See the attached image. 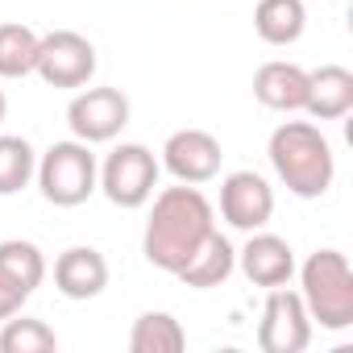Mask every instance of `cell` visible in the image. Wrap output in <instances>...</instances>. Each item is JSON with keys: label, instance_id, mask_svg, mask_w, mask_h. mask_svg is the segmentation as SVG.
Wrapping results in <instances>:
<instances>
[{"label": "cell", "instance_id": "1", "mask_svg": "<svg viewBox=\"0 0 353 353\" xmlns=\"http://www.w3.org/2000/svg\"><path fill=\"white\" fill-rule=\"evenodd\" d=\"M150 200H154V208H150V221H145L141 254H145L150 266H158L166 274H179L188 266V258L200 250V241L216 229V208L192 183L162 188Z\"/></svg>", "mask_w": 353, "mask_h": 353}, {"label": "cell", "instance_id": "2", "mask_svg": "<svg viewBox=\"0 0 353 353\" xmlns=\"http://www.w3.org/2000/svg\"><path fill=\"white\" fill-rule=\"evenodd\" d=\"M266 154H270L274 174L299 200H320L332 188V179H336L332 145L320 133V125H312V121H283L270 133V150Z\"/></svg>", "mask_w": 353, "mask_h": 353}, {"label": "cell", "instance_id": "3", "mask_svg": "<svg viewBox=\"0 0 353 353\" xmlns=\"http://www.w3.org/2000/svg\"><path fill=\"white\" fill-rule=\"evenodd\" d=\"M299 295L320 328L328 332L353 328V270L341 250L307 254V262L299 266Z\"/></svg>", "mask_w": 353, "mask_h": 353}, {"label": "cell", "instance_id": "4", "mask_svg": "<svg viewBox=\"0 0 353 353\" xmlns=\"http://www.w3.org/2000/svg\"><path fill=\"white\" fill-rule=\"evenodd\" d=\"M34 179L42 188V196L54 204V208H79L96 188H100V162L92 154L88 141H54L42 158H38V170Z\"/></svg>", "mask_w": 353, "mask_h": 353}, {"label": "cell", "instance_id": "5", "mask_svg": "<svg viewBox=\"0 0 353 353\" xmlns=\"http://www.w3.org/2000/svg\"><path fill=\"white\" fill-rule=\"evenodd\" d=\"M158 174H162V162L154 158L150 145L121 141L100 166V192L117 208H141V204H150V196L158 188Z\"/></svg>", "mask_w": 353, "mask_h": 353}, {"label": "cell", "instance_id": "6", "mask_svg": "<svg viewBox=\"0 0 353 353\" xmlns=\"http://www.w3.org/2000/svg\"><path fill=\"white\" fill-rule=\"evenodd\" d=\"M96 46L75 34V30H54L38 42V63L34 71L50 83V88H88L96 75Z\"/></svg>", "mask_w": 353, "mask_h": 353}, {"label": "cell", "instance_id": "7", "mask_svg": "<svg viewBox=\"0 0 353 353\" xmlns=\"http://www.w3.org/2000/svg\"><path fill=\"white\" fill-rule=\"evenodd\" d=\"M258 345L266 353H303L312 345V316L299 291L270 287L262 320H258Z\"/></svg>", "mask_w": 353, "mask_h": 353}, {"label": "cell", "instance_id": "8", "mask_svg": "<svg viewBox=\"0 0 353 353\" xmlns=\"http://www.w3.org/2000/svg\"><path fill=\"white\" fill-rule=\"evenodd\" d=\"M67 125L88 145L112 141L129 125V96L117 92V88H83L67 104Z\"/></svg>", "mask_w": 353, "mask_h": 353}, {"label": "cell", "instance_id": "9", "mask_svg": "<svg viewBox=\"0 0 353 353\" xmlns=\"http://www.w3.org/2000/svg\"><path fill=\"white\" fill-rule=\"evenodd\" d=\"M221 141L208 129H179L162 145V166L174 174V183H212L221 174Z\"/></svg>", "mask_w": 353, "mask_h": 353}, {"label": "cell", "instance_id": "10", "mask_svg": "<svg viewBox=\"0 0 353 353\" xmlns=\"http://www.w3.org/2000/svg\"><path fill=\"white\" fill-rule=\"evenodd\" d=\"M221 216L237 229V233H254L266 229L274 216V192L258 170H233L221 183Z\"/></svg>", "mask_w": 353, "mask_h": 353}, {"label": "cell", "instance_id": "11", "mask_svg": "<svg viewBox=\"0 0 353 353\" xmlns=\"http://www.w3.org/2000/svg\"><path fill=\"white\" fill-rule=\"evenodd\" d=\"M237 266H241V274H245L254 287H266V291H270V287H287L291 274H295V250H291L283 237L254 229L250 241L237 250Z\"/></svg>", "mask_w": 353, "mask_h": 353}, {"label": "cell", "instance_id": "12", "mask_svg": "<svg viewBox=\"0 0 353 353\" xmlns=\"http://www.w3.org/2000/svg\"><path fill=\"white\" fill-rule=\"evenodd\" d=\"M54 287H59L67 299H75V303L96 299V295L108 287V262H104V254L92 250V245H71V250H63V254L54 258Z\"/></svg>", "mask_w": 353, "mask_h": 353}, {"label": "cell", "instance_id": "13", "mask_svg": "<svg viewBox=\"0 0 353 353\" xmlns=\"http://www.w3.org/2000/svg\"><path fill=\"white\" fill-rule=\"evenodd\" d=\"M254 96L262 108L270 112H303V100H307V71L295 67V63H262L258 75H254Z\"/></svg>", "mask_w": 353, "mask_h": 353}, {"label": "cell", "instance_id": "14", "mask_svg": "<svg viewBox=\"0 0 353 353\" xmlns=\"http://www.w3.org/2000/svg\"><path fill=\"white\" fill-rule=\"evenodd\" d=\"M349 108H353V71L349 67L324 63V67L307 71V100H303L307 117H316V121H341Z\"/></svg>", "mask_w": 353, "mask_h": 353}, {"label": "cell", "instance_id": "15", "mask_svg": "<svg viewBox=\"0 0 353 353\" xmlns=\"http://www.w3.org/2000/svg\"><path fill=\"white\" fill-rule=\"evenodd\" d=\"M233 270H237V250H233V241H229L221 229H212V233L200 241V250L188 258V266L179 270V279H183L188 287L208 291V287H221Z\"/></svg>", "mask_w": 353, "mask_h": 353}, {"label": "cell", "instance_id": "16", "mask_svg": "<svg viewBox=\"0 0 353 353\" xmlns=\"http://www.w3.org/2000/svg\"><path fill=\"white\" fill-rule=\"evenodd\" d=\"M307 9L303 0H258L254 9V30L266 46H291L303 38Z\"/></svg>", "mask_w": 353, "mask_h": 353}, {"label": "cell", "instance_id": "17", "mask_svg": "<svg viewBox=\"0 0 353 353\" xmlns=\"http://www.w3.org/2000/svg\"><path fill=\"white\" fill-rule=\"evenodd\" d=\"M183 345H188V332L170 312H141L133 320V332H129L133 353H179Z\"/></svg>", "mask_w": 353, "mask_h": 353}, {"label": "cell", "instance_id": "18", "mask_svg": "<svg viewBox=\"0 0 353 353\" xmlns=\"http://www.w3.org/2000/svg\"><path fill=\"white\" fill-rule=\"evenodd\" d=\"M38 34L21 21H5L0 26V79H26L34 75L38 63Z\"/></svg>", "mask_w": 353, "mask_h": 353}, {"label": "cell", "instance_id": "19", "mask_svg": "<svg viewBox=\"0 0 353 353\" xmlns=\"http://www.w3.org/2000/svg\"><path fill=\"white\" fill-rule=\"evenodd\" d=\"M0 270L34 295L42 287V279H46V258H42V250L34 241H17L13 237V241H0Z\"/></svg>", "mask_w": 353, "mask_h": 353}, {"label": "cell", "instance_id": "20", "mask_svg": "<svg viewBox=\"0 0 353 353\" xmlns=\"http://www.w3.org/2000/svg\"><path fill=\"white\" fill-rule=\"evenodd\" d=\"M54 349H59V336L46 320L9 316L5 328H0V353H54Z\"/></svg>", "mask_w": 353, "mask_h": 353}, {"label": "cell", "instance_id": "21", "mask_svg": "<svg viewBox=\"0 0 353 353\" xmlns=\"http://www.w3.org/2000/svg\"><path fill=\"white\" fill-rule=\"evenodd\" d=\"M38 170V154L26 137H0V196H17L30 188Z\"/></svg>", "mask_w": 353, "mask_h": 353}, {"label": "cell", "instance_id": "22", "mask_svg": "<svg viewBox=\"0 0 353 353\" xmlns=\"http://www.w3.org/2000/svg\"><path fill=\"white\" fill-rule=\"evenodd\" d=\"M30 299V291L26 287H17L5 270H0V320H9V316H17L21 312V303Z\"/></svg>", "mask_w": 353, "mask_h": 353}, {"label": "cell", "instance_id": "23", "mask_svg": "<svg viewBox=\"0 0 353 353\" xmlns=\"http://www.w3.org/2000/svg\"><path fill=\"white\" fill-rule=\"evenodd\" d=\"M5 112H9V100H5V92H0V125H5Z\"/></svg>", "mask_w": 353, "mask_h": 353}]
</instances>
